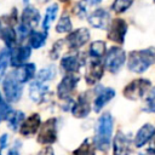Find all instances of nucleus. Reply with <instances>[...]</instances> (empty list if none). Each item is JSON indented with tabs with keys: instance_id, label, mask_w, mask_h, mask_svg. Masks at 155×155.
<instances>
[{
	"instance_id": "obj_1",
	"label": "nucleus",
	"mask_w": 155,
	"mask_h": 155,
	"mask_svg": "<svg viewBox=\"0 0 155 155\" xmlns=\"http://www.w3.org/2000/svg\"><path fill=\"white\" fill-rule=\"evenodd\" d=\"M111 133H113V117L109 113H104L98 119L96 136H94V144L99 150L102 151L108 150L111 140Z\"/></svg>"
},
{
	"instance_id": "obj_2",
	"label": "nucleus",
	"mask_w": 155,
	"mask_h": 155,
	"mask_svg": "<svg viewBox=\"0 0 155 155\" xmlns=\"http://www.w3.org/2000/svg\"><path fill=\"white\" fill-rule=\"evenodd\" d=\"M155 63V48H144L132 51L128 56V68L134 73H144L150 65Z\"/></svg>"
},
{
	"instance_id": "obj_3",
	"label": "nucleus",
	"mask_w": 155,
	"mask_h": 155,
	"mask_svg": "<svg viewBox=\"0 0 155 155\" xmlns=\"http://www.w3.org/2000/svg\"><path fill=\"white\" fill-rule=\"evenodd\" d=\"M5 98L8 102H18L22 96V84L16 79L13 71L7 74L2 81Z\"/></svg>"
},
{
	"instance_id": "obj_4",
	"label": "nucleus",
	"mask_w": 155,
	"mask_h": 155,
	"mask_svg": "<svg viewBox=\"0 0 155 155\" xmlns=\"http://www.w3.org/2000/svg\"><path fill=\"white\" fill-rule=\"evenodd\" d=\"M151 82L147 79H136L133 81H131L130 84H127L122 91L124 96L128 99H139L142 98L147 91L150 88Z\"/></svg>"
},
{
	"instance_id": "obj_5",
	"label": "nucleus",
	"mask_w": 155,
	"mask_h": 155,
	"mask_svg": "<svg viewBox=\"0 0 155 155\" xmlns=\"http://www.w3.org/2000/svg\"><path fill=\"white\" fill-rule=\"evenodd\" d=\"M126 61V54L120 47H111L105 54L104 65L110 73H117Z\"/></svg>"
},
{
	"instance_id": "obj_6",
	"label": "nucleus",
	"mask_w": 155,
	"mask_h": 155,
	"mask_svg": "<svg viewBox=\"0 0 155 155\" xmlns=\"http://www.w3.org/2000/svg\"><path fill=\"white\" fill-rule=\"evenodd\" d=\"M57 120L56 119H48L44 122V125L40 128L39 136H38V142L44 144V145H50L56 142L57 139Z\"/></svg>"
},
{
	"instance_id": "obj_7",
	"label": "nucleus",
	"mask_w": 155,
	"mask_h": 155,
	"mask_svg": "<svg viewBox=\"0 0 155 155\" xmlns=\"http://www.w3.org/2000/svg\"><path fill=\"white\" fill-rule=\"evenodd\" d=\"M127 31V24L124 19L121 18H115L111 21L109 31H108V38L116 42V44H122L125 40V35Z\"/></svg>"
},
{
	"instance_id": "obj_8",
	"label": "nucleus",
	"mask_w": 155,
	"mask_h": 155,
	"mask_svg": "<svg viewBox=\"0 0 155 155\" xmlns=\"http://www.w3.org/2000/svg\"><path fill=\"white\" fill-rule=\"evenodd\" d=\"M78 82H79V76L74 75L73 73H69L68 75H65L61 80L58 86H57V94H58V97L62 98V99L69 98L70 93L75 90Z\"/></svg>"
},
{
	"instance_id": "obj_9",
	"label": "nucleus",
	"mask_w": 155,
	"mask_h": 155,
	"mask_svg": "<svg viewBox=\"0 0 155 155\" xmlns=\"http://www.w3.org/2000/svg\"><path fill=\"white\" fill-rule=\"evenodd\" d=\"M88 40H90L88 30L86 28H79L67 36L65 44L69 48H79L84 46Z\"/></svg>"
},
{
	"instance_id": "obj_10",
	"label": "nucleus",
	"mask_w": 155,
	"mask_h": 155,
	"mask_svg": "<svg viewBox=\"0 0 155 155\" xmlns=\"http://www.w3.org/2000/svg\"><path fill=\"white\" fill-rule=\"evenodd\" d=\"M131 149V139L124 134L122 132H117L113 139V154L114 155H130Z\"/></svg>"
},
{
	"instance_id": "obj_11",
	"label": "nucleus",
	"mask_w": 155,
	"mask_h": 155,
	"mask_svg": "<svg viewBox=\"0 0 155 155\" xmlns=\"http://www.w3.org/2000/svg\"><path fill=\"white\" fill-rule=\"evenodd\" d=\"M115 96V91L109 87H98L96 90V98L93 101V110L96 113L101 111V109Z\"/></svg>"
},
{
	"instance_id": "obj_12",
	"label": "nucleus",
	"mask_w": 155,
	"mask_h": 155,
	"mask_svg": "<svg viewBox=\"0 0 155 155\" xmlns=\"http://www.w3.org/2000/svg\"><path fill=\"white\" fill-rule=\"evenodd\" d=\"M103 73H104V67L102 65V63L99 61H92L88 67H87V70H86V74H85V79H86V82L88 85H94L97 84L102 76H103Z\"/></svg>"
},
{
	"instance_id": "obj_13",
	"label": "nucleus",
	"mask_w": 155,
	"mask_h": 155,
	"mask_svg": "<svg viewBox=\"0 0 155 155\" xmlns=\"http://www.w3.org/2000/svg\"><path fill=\"white\" fill-rule=\"evenodd\" d=\"M70 110L75 117H86L91 111V105L87 93L81 94L76 102H73Z\"/></svg>"
},
{
	"instance_id": "obj_14",
	"label": "nucleus",
	"mask_w": 155,
	"mask_h": 155,
	"mask_svg": "<svg viewBox=\"0 0 155 155\" xmlns=\"http://www.w3.org/2000/svg\"><path fill=\"white\" fill-rule=\"evenodd\" d=\"M40 124H41L40 115L39 114H31L25 120H23L21 128H19V132L22 136L29 137V136L34 134L40 128Z\"/></svg>"
},
{
	"instance_id": "obj_15",
	"label": "nucleus",
	"mask_w": 155,
	"mask_h": 155,
	"mask_svg": "<svg viewBox=\"0 0 155 155\" xmlns=\"http://www.w3.org/2000/svg\"><path fill=\"white\" fill-rule=\"evenodd\" d=\"M109 21H110L109 13L103 8H98L88 16L90 24L94 28H98V29H105L109 24Z\"/></svg>"
},
{
	"instance_id": "obj_16",
	"label": "nucleus",
	"mask_w": 155,
	"mask_h": 155,
	"mask_svg": "<svg viewBox=\"0 0 155 155\" xmlns=\"http://www.w3.org/2000/svg\"><path fill=\"white\" fill-rule=\"evenodd\" d=\"M30 47L28 46H18L16 47L11 53H10V61H11V64L16 68L21 67L24 64V62L30 57Z\"/></svg>"
},
{
	"instance_id": "obj_17",
	"label": "nucleus",
	"mask_w": 155,
	"mask_h": 155,
	"mask_svg": "<svg viewBox=\"0 0 155 155\" xmlns=\"http://www.w3.org/2000/svg\"><path fill=\"white\" fill-rule=\"evenodd\" d=\"M154 134H155V127H154L151 124H145V125H143V126L138 130V132H137V134H136V137H134V145H136L137 148L143 147L145 143H148V142L153 138Z\"/></svg>"
},
{
	"instance_id": "obj_18",
	"label": "nucleus",
	"mask_w": 155,
	"mask_h": 155,
	"mask_svg": "<svg viewBox=\"0 0 155 155\" xmlns=\"http://www.w3.org/2000/svg\"><path fill=\"white\" fill-rule=\"evenodd\" d=\"M13 74H15L16 79L21 84L28 82L30 79L34 78V74H35V64L34 63L23 64V65L18 67L16 70H13Z\"/></svg>"
},
{
	"instance_id": "obj_19",
	"label": "nucleus",
	"mask_w": 155,
	"mask_h": 155,
	"mask_svg": "<svg viewBox=\"0 0 155 155\" xmlns=\"http://www.w3.org/2000/svg\"><path fill=\"white\" fill-rule=\"evenodd\" d=\"M48 91V86L46 82H42V81H39V80H35L30 84V87H29V97L33 102H36L39 103L45 93Z\"/></svg>"
},
{
	"instance_id": "obj_20",
	"label": "nucleus",
	"mask_w": 155,
	"mask_h": 155,
	"mask_svg": "<svg viewBox=\"0 0 155 155\" xmlns=\"http://www.w3.org/2000/svg\"><path fill=\"white\" fill-rule=\"evenodd\" d=\"M82 61L79 54H68L64 56L61 61V67L67 73H75L81 67Z\"/></svg>"
},
{
	"instance_id": "obj_21",
	"label": "nucleus",
	"mask_w": 155,
	"mask_h": 155,
	"mask_svg": "<svg viewBox=\"0 0 155 155\" xmlns=\"http://www.w3.org/2000/svg\"><path fill=\"white\" fill-rule=\"evenodd\" d=\"M39 21H40V15H39V11L36 8H34L33 6H27L23 10L22 24H24L25 27H28L30 29L33 27H36Z\"/></svg>"
},
{
	"instance_id": "obj_22",
	"label": "nucleus",
	"mask_w": 155,
	"mask_h": 155,
	"mask_svg": "<svg viewBox=\"0 0 155 155\" xmlns=\"http://www.w3.org/2000/svg\"><path fill=\"white\" fill-rule=\"evenodd\" d=\"M57 12H58V6L56 4L51 5L50 7H47L45 17H44V22H42V29L44 30H48L51 23L54 21V18L57 16Z\"/></svg>"
},
{
	"instance_id": "obj_23",
	"label": "nucleus",
	"mask_w": 155,
	"mask_h": 155,
	"mask_svg": "<svg viewBox=\"0 0 155 155\" xmlns=\"http://www.w3.org/2000/svg\"><path fill=\"white\" fill-rule=\"evenodd\" d=\"M46 41V33L40 31H33L29 36V44L33 48H40L42 45H45Z\"/></svg>"
},
{
	"instance_id": "obj_24",
	"label": "nucleus",
	"mask_w": 155,
	"mask_h": 155,
	"mask_svg": "<svg viewBox=\"0 0 155 155\" xmlns=\"http://www.w3.org/2000/svg\"><path fill=\"white\" fill-rule=\"evenodd\" d=\"M6 120L8 121L10 128L13 130V131H16V130L22 125V122H23V120H24V114H23L22 111H12V113L10 114V116H8Z\"/></svg>"
},
{
	"instance_id": "obj_25",
	"label": "nucleus",
	"mask_w": 155,
	"mask_h": 155,
	"mask_svg": "<svg viewBox=\"0 0 155 155\" xmlns=\"http://www.w3.org/2000/svg\"><path fill=\"white\" fill-rule=\"evenodd\" d=\"M105 53V44L104 41H94L90 46V54L91 57L98 59Z\"/></svg>"
},
{
	"instance_id": "obj_26",
	"label": "nucleus",
	"mask_w": 155,
	"mask_h": 155,
	"mask_svg": "<svg viewBox=\"0 0 155 155\" xmlns=\"http://www.w3.org/2000/svg\"><path fill=\"white\" fill-rule=\"evenodd\" d=\"M1 38L4 39L7 47H13L16 44V31L11 27H6L1 31Z\"/></svg>"
},
{
	"instance_id": "obj_27",
	"label": "nucleus",
	"mask_w": 155,
	"mask_h": 155,
	"mask_svg": "<svg viewBox=\"0 0 155 155\" xmlns=\"http://www.w3.org/2000/svg\"><path fill=\"white\" fill-rule=\"evenodd\" d=\"M56 75V70H54V67H46L44 69H41L39 73H38V78L36 80L39 81H42V82H47L50 80H52Z\"/></svg>"
},
{
	"instance_id": "obj_28",
	"label": "nucleus",
	"mask_w": 155,
	"mask_h": 155,
	"mask_svg": "<svg viewBox=\"0 0 155 155\" xmlns=\"http://www.w3.org/2000/svg\"><path fill=\"white\" fill-rule=\"evenodd\" d=\"M57 33H68L71 30V21L68 16H62L56 25Z\"/></svg>"
},
{
	"instance_id": "obj_29",
	"label": "nucleus",
	"mask_w": 155,
	"mask_h": 155,
	"mask_svg": "<svg viewBox=\"0 0 155 155\" xmlns=\"http://www.w3.org/2000/svg\"><path fill=\"white\" fill-rule=\"evenodd\" d=\"M132 1L133 0H115L111 8L114 12L116 13H121L124 11H126L131 5H132Z\"/></svg>"
},
{
	"instance_id": "obj_30",
	"label": "nucleus",
	"mask_w": 155,
	"mask_h": 155,
	"mask_svg": "<svg viewBox=\"0 0 155 155\" xmlns=\"http://www.w3.org/2000/svg\"><path fill=\"white\" fill-rule=\"evenodd\" d=\"M74 155H94L93 148H92V145L88 143V139H86V140L74 151Z\"/></svg>"
},
{
	"instance_id": "obj_31",
	"label": "nucleus",
	"mask_w": 155,
	"mask_h": 155,
	"mask_svg": "<svg viewBox=\"0 0 155 155\" xmlns=\"http://www.w3.org/2000/svg\"><path fill=\"white\" fill-rule=\"evenodd\" d=\"M8 61H10V51L4 48L0 52V79L2 78V75L5 73V69L8 64Z\"/></svg>"
},
{
	"instance_id": "obj_32",
	"label": "nucleus",
	"mask_w": 155,
	"mask_h": 155,
	"mask_svg": "<svg viewBox=\"0 0 155 155\" xmlns=\"http://www.w3.org/2000/svg\"><path fill=\"white\" fill-rule=\"evenodd\" d=\"M145 111H149V113H155V87H153L147 97V101H145V108H144Z\"/></svg>"
},
{
	"instance_id": "obj_33",
	"label": "nucleus",
	"mask_w": 155,
	"mask_h": 155,
	"mask_svg": "<svg viewBox=\"0 0 155 155\" xmlns=\"http://www.w3.org/2000/svg\"><path fill=\"white\" fill-rule=\"evenodd\" d=\"M12 111L13 110L11 109V107L8 104H6L2 101L0 102V119H7Z\"/></svg>"
},
{
	"instance_id": "obj_34",
	"label": "nucleus",
	"mask_w": 155,
	"mask_h": 155,
	"mask_svg": "<svg viewBox=\"0 0 155 155\" xmlns=\"http://www.w3.org/2000/svg\"><path fill=\"white\" fill-rule=\"evenodd\" d=\"M17 33H18L19 39L22 40V39H24V38L29 34V28H28V27H25L24 24H21V25H18V27H17Z\"/></svg>"
},
{
	"instance_id": "obj_35",
	"label": "nucleus",
	"mask_w": 155,
	"mask_h": 155,
	"mask_svg": "<svg viewBox=\"0 0 155 155\" xmlns=\"http://www.w3.org/2000/svg\"><path fill=\"white\" fill-rule=\"evenodd\" d=\"M85 13H86V7L84 6L82 2H79V4L76 5V15H78L79 17H84Z\"/></svg>"
},
{
	"instance_id": "obj_36",
	"label": "nucleus",
	"mask_w": 155,
	"mask_h": 155,
	"mask_svg": "<svg viewBox=\"0 0 155 155\" xmlns=\"http://www.w3.org/2000/svg\"><path fill=\"white\" fill-rule=\"evenodd\" d=\"M38 155H54V153H53V149L51 147H46V148L41 149Z\"/></svg>"
},
{
	"instance_id": "obj_37",
	"label": "nucleus",
	"mask_w": 155,
	"mask_h": 155,
	"mask_svg": "<svg viewBox=\"0 0 155 155\" xmlns=\"http://www.w3.org/2000/svg\"><path fill=\"white\" fill-rule=\"evenodd\" d=\"M7 144V134H2L0 137V149H4Z\"/></svg>"
},
{
	"instance_id": "obj_38",
	"label": "nucleus",
	"mask_w": 155,
	"mask_h": 155,
	"mask_svg": "<svg viewBox=\"0 0 155 155\" xmlns=\"http://www.w3.org/2000/svg\"><path fill=\"white\" fill-rule=\"evenodd\" d=\"M139 155H155V149H148V150H145L144 153H142Z\"/></svg>"
},
{
	"instance_id": "obj_39",
	"label": "nucleus",
	"mask_w": 155,
	"mask_h": 155,
	"mask_svg": "<svg viewBox=\"0 0 155 155\" xmlns=\"http://www.w3.org/2000/svg\"><path fill=\"white\" fill-rule=\"evenodd\" d=\"M7 155H19V154H18V150H17V149H15V148H12L11 150H8V153H7Z\"/></svg>"
},
{
	"instance_id": "obj_40",
	"label": "nucleus",
	"mask_w": 155,
	"mask_h": 155,
	"mask_svg": "<svg viewBox=\"0 0 155 155\" xmlns=\"http://www.w3.org/2000/svg\"><path fill=\"white\" fill-rule=\"evenodd\" d=\"M87 1H88L90 4H92V5H98L102 0H87Z\"/></svg>"
},
{
	"instance_id": "obj_41",
	"label": "nucleus",
	"mask_w": 155,
	"mask_h": 155,
	"mask_svg": "<svg viewBox=\"0 0 155 155\" xmlns=\"http://www.w3.org/2000/svg\"><path fill=\"white\" fill-rule=\"evenodd\" d=\"M1 31H2V28H1V22H0V36H1Z\"/></svg>"
},
{
	"instance_id": "obj_42",
	"label": "nucleus",
	"mask_w": 155,
	"mask_h": 155,
	"mask_svg": "<svg viewBox=\"0 0 155 155\" xmlns=\"http://www.w3.org/2000/svg\"><path fill=\"white\" fill-rule=\"evenodd\" d=\"M59 1H62V2H67V1H69V0H59Z\"/></svg>"
},
{
	"instance_id": "obj_43",
	"label": "nucleus",
	"mask_w": 155,
	"mask_h": 155,
	"mask_svg": "<svg viewBox=\"0 0 155 155\" xmlns=\"http://www.w3.org/2000/svg\"><path fill=\"white\" fill-rule=\"evenodd\" d=\"M39 1H41V2H46V1H48V0H39Z\"/></svg>"
},
{
	"instance_id": "obj_44",
	"label": "nucleus",
	"mask_w": 155,
	"mask_h": 155,
	"mask_svg": "<svg viewBox=\"0 0 155 155\" xmlns=\"http://www.w3.org/2000/svg\"><path fill=\"white\" fill-rule=\"evenodd\" d=\"M0 102H1V96H0Z\"/></svg>"
},
{
	"instance_id": "obj_45",
	"label": "nucleus",
	"mask_w": 155,
	"mask_h": 155,
	"mask_svg": "<svg viewBox=\"0 0 155 155\" xmlns=\"http://www.w3.org/2000/svg\"><path fill=\"white\" fill-rule=\"evenodd\" d=\"M0 155H1V153H0Z\"/></svg>"
},
{
	"instance_id": "obj_46",
	"label": "nucleus",
	"mask_w": 155,
	"mask_h": 155,
	"mask_svg": "<svg viewBox=\"0 0 155 155\" xmlns=\"http://www.w3.org/2000/svg\"><path fill=\"white\" fill-rule=\"evenodd\" d=\"M154 1H155V0H154Z\"/></svg>"
}]
</instances>
